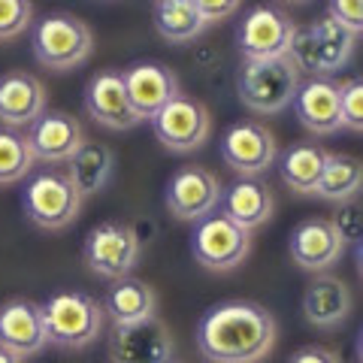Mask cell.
<instances>
[{
	"mask_svg": "<svg viewBox=\"0 0 363 363\" xmlns=\"http://www.w3.org/2000/svg\"><path fill=\"white\" fill-rule=\"evenodd\" d=\"M49 345L43 321V306L33 300H6L0 306V348L13 351L16 357H33Z\"/></svg>",
	"mask_w": 363,
	"mask_h": 363,
	"instance_id": "2e32d148",
	"label": "cell"
},
{
	"mask_svg": "<svg viewBox=\"0 0 363 363\" xmlns=\"http://www.w3.org/2000/svg\"><path fill=\"white\" fill-rule=\"evenodd\" d=\"M327 16L348 28L354 37L363 30V0H327Z\"/></svg>",
	"mask_w": 363,
	"mask_h": 363,
	"instance_id": "1f68e13d",
	"label": "cell"
},
{
	"mask_svg": "<svg viewBox=\"0 0 363 363\" xmlns=\"http://www.w3.org/2000/svg\"><path fill=\"white\" fill-rule=\"evenodd\" d=\"M291 257L306 272H327L345 255V242L330 218H306L291 230Z\"/></svg>",
	"mask_w": 363,
	"mask_h": 363,
	"instance_id": "ac0fdd59",
	"label": "cell"
},
{
	"mask_svg": "<svg viewBox=\"0 0 363 363\" xmlns=\"http://www.w3.org/2000/svg\"><path fill=\"white\" fill-rule=\"evenodd\" d=\"M288 363H342V357L324 345H306L300 351H294Z\"/></svg>",
	"mask_w": 363,
	"mask_h": 363,
	"instance_id": "836d02e7",
	"label": "cell"
},
{
	"mask_svg": "<svg viewBox=\"0 0 363 363\" xmlns=\"http://www.w3.org/2000/svg\"><path fill=\"white\" fill-rule=\"evenodd\" d=\"M357 37L348 28H342L330 16L315 18L312 25L297 28V37L291 43L288 58L297 64L300 76H333L351 61Z\"/></svg>",
	"mask_w": 363,
	"mask_h": 363,
	"instance_id": "277c9868",
	"label": "cell"
},
{
	"mask_svg": "<svg viewBox=\"0 0 363 363\" xmlns=\"http://www.w3.org/2000/svg\"><path fill=\"white\" fill-rule=\"evenodd\" d=\"M252 252V233L236 227L224 215H206L200 218L194 236H191V255L209 272H230L242 264Z\"/></svg>",
	"mask_w": 363,
	"mask_h": 363,
	"instance_id": "30bf717a",
	"label": "cell"
},
{
	"mask_svg": "<svg viewBox=\"0 0 363 363\" xmlns=\"http://www.w3.org/2000/svg\"><path fill=\"white\" fill-rule=\"evenodd\" d=\"M221 182L206 167H182L167 185V209L179 221H200L218 209Z\"/></svg>",
	"mask_w": 363,
	"mask_h": 363,
	"instance_id": "4fadbf2b",
	"label": "cell"
},
{
	"mask_svg": "<svg viewBox=\"0 0 363 363\" xmlns=\"http://www.w3.org/2000/svg\"><path fill=\"white\" fill-rule=\"evenodd\" d=\"M300 82L303 76L291 58L242 61L240 73H236L240 100L252 112H260V116H276V112L291 106Z\"/></svg>",
	"mask_w": 363,
	"mask_h": 363,
	"instance_id": "5b68a950",
	"label": "cell"
},
{
	"mask_svg": "<svg viewBox=\"0 0 363 363\" xmlns=\"http://www.w3.org/2000/svg\"><path fill=\"white\" fill-rule=\"evenodd\" d=\"M116 169V152L97 143H85L70 161H67V179L76 185L82 197L100 194Z\"/></svg>",
	"mask_w": 363,
	"mask_h": 363,
	"instance_id": "d4e9b609",
	"label": "cell"
},
{
	"mask_svg": "<svg viewBox=\"0 0 363 363\" xmlns=\"http://www.w3.org/2000/svg\"><path fill=\"white\" fill-rule=\"evenodd\" d=\"M221 215L230 218L236 227L242 230H257L272 218V209H276V200H272V188L264 179L257 176H242L236 179L233 185L221 188Z\"/></svg>",
	"mask_w": 363,
	"mask_h": 363,
	"instance_id": "ffe728a7",
	"label": "cell"
},
{
	"mask_svg": "<svg viewBox=\"0 0 363 363\" xmlns=\"http://www.w3.org/2000/svg\"><path fill=\"white\" fill-rule=\"evenodd\" d=\"M360 182H363L360 157H354V155H327V164H324V173L315 185V194L324 197V200L342 203V200L357 197Z\"/></svg>",
	"mask_w": 363,
	"mask_h": 363,
	"instance_id": "4316f807",
	"label": "cell"
},
{
	"mask_svg": "<svg viewBox=\"0 0 363 363\" xmlns=\"http://www.w3.org/2000/svg\"><path fill=\"white\" fill-rule=\"evenodd\" d=\"M85 112L91 121H97L100 128H109V130H128V128L140 124L118 70H104V73H94L88 79Z\"/></svg>",
	"mask_w": 363,
	"mask_h": 363,
	"instance_id": "e0dca14e",
	"label": "cell"
},
{
	"mask_svg": "<svg viewBox=\"0 0 363 363\" xmlns=\"http://www.w3.org/2000/svg\"><path fill=\"white\" fill-rule=\"evenodd\" d=\"M157 143L173 155L197 152L212 133V116L209 109L194 97H176L167 106H161L149 118Z\"/></svg>",
	"mask_w": 363,
	"mask_h": 363,
	"instance_id": "9c48e42d",
	"label": "cell"
},
{
	"mask_svg": "<svg viewBox=\"0 0 363 363\" xmlns=\"http://www.w3.org/2000/svg\"><path fill=\"white\" fill-rule=\"evenodd\" d=\"M33 25L30 0H0V43L21 37Z\"/></svg>",
	"mask_w": 363,
	"mask_h": 363,
	"instance_id": "f1b7e54d",
	"label": "cell"
},
{
	"mask_svg": "<svg viewBox=\"0 0 363 363\" xmlns=\"http://www.w3.org/2000/svg\"><path fill=\"white\" fill-rule=\"evenodd\" d=\"M82 257L94 276L109 279V281L124 279L140 264V236H136L130 224L104 221L88 230Z\"/></svg>",
	"mask_w": 363,
	"mask_h": 363,
	"instance_id": "52a82bcc",
	"label": "cell"
},
{
	"mask_svg": "<svg viewBox=\"0 0 363 363\" xmlns=\"http://www.w3.org/2000/svg\"><path fill=\"white\" fill-rule=\"evenodd\" d=\"M121 79H124L128 100L140 121H149L157 109L179 97V76L167 64H157V61L130 64L121 73Z\"/></svg>",
	"mask_w": 363,
	"mask_h": 363,
	"instance_id": "9a60e30c",
	"label": "cell"
},
{
	"mask_svg": "<svg viewBox=\"0 0 363 363\" xmlns=\"http://www.w3.org/2000/svg\"><path fill=\"white\" fill-rule=\"evenodd\" d=\"M272 345L276 318L252 300L218 303L197 324V348L209 363H260Z\"/></svg>",
	"mask_w": 363,
	"mask_h": 363,
	"instance_id": "6da1fadb",
	"label": "cell"
},
{
	"mask_svg": "<svg viewBox=\"0 0 363 363\" xmlns=\"http://www.w3.org/2000/svg\"><path fill=\"white\" fill-rule=\"evenodd\" d=\"M333 227L339 230V236H342V242L354 245L360 242V200L351 197V200H342L339 203V209L333 212Z\"/></svg>",
	"mask_w": 363,
	"mask_h": 363,
	"instance_id": "4dcf8cb0",
	"label": "cell"
},
{
	"mask_svg": "<svg viewBox=\"0 0 363 363\" xmlns=\"http://www.w3.org/2000/svg\"><path fill=\"white\" fill-rule=\"evenodd\" d=\"M21 209L28 221L43 230H64L82 212V194L67 179L64 169H40L21 191Z\"/></svg>",
	"mask_w": 363,
	"mask_h": 363,
	"instance_id": "8992f818",
	"label": "cell"
},
{
	"mask_svg": "<svg viewBox=\"0 0 363 363\" xmlns=\"http://www.w3.org/2000/svg\"><path fill=\"white\" fill-rule=\"evenodd\" d=\"M294 4H303V0H294Z\"/></svg>",
	"mask_w": 363,
	"mask_h": 363,
	"instance_id": "d590c367",
	"label": "cell"
},
{
	"mask_svg": "<svg viewBox=\"0 0 363 363\" xmlns=\"http://www.w3.org/2000/svg\"><path fill=\"white\" fill-rule=\"evenodd\" d=\"M45 112V85L30 73H4L0 76V124L4 128H28Z\"/></svg>",
	"mask_w": 363,
	"mask_h": 363,
	"instance_id": "7402d4cb",
	"label": "cell"
},
{
	"mask_svg": "<svg viewBox=\"0 0 363 363\" xmlns=\"http://www.w3.org/2000/svg\"><path fill=\"white\" fill-rule=\"evenodd\" d=\"M291 104L303 128L318 136H330L342 128V118H339V82L333 76L303 79Z\"/></svg>",
	"mask_w": 363,
	"mask_h": 363,
	"instance_id": "d6986e66",
	"label": "cell"
},
{
	"mask_svg": "<svg viewBox=\"0 0 363 363\" xmlns=\"http://www.w3.org/2000/svg\"><path fill=\"white\" fill-rule=\"evenodd\" d=\"M33 169V155L21 130L0 128V185H16Z\"/></svg>",
	"mask_w": 363,
	"mask_h": 363,
	"instance_id": "83f0119b",
	"label": "cell"
},
{
	"mask_svg": "<svg viewBox=\"0 0 363 363\" xmlns=\"http://www.w3.org/2000/svg\"><path fill=\"white\" fill-rule=\"evenodd\" d=\"M339 118H342V128L354 133L363 128V82L357 76L339 82Z\"/></svg>",
	"mask_w": 363,
	"mask_h": 363,
	"instance_id": "f546056e",
	"label": "cell"
},
{
	"mask_svg": "<svg viewBox=\"0 0 363 363\" xmlns=\"http://www.w3.org/2000/svg\"><path fill=\"white\" fill-rule=\"evenodd\" d=\"M0 363H25L21 357H16L13 351H6V348H0Z\"/></svg>",
	"mask_w": 363,
	"mask_h": 363,
	"instance_id": "e575fe53",
	"label": "cell"
},
{
	"mask_svg": "<svg viewBox=\"0 0 363 363\" xmlns=\"http://www.w3.org/2000/svg\"><path fill=\"white\" fill-rule=\"evenodd\" d=\"M279 145L260 121H233L221 136V161L236 176H260L276 164Z\"/></svg>",
	"mask_w": 363,
	"mask_h": 363,
	"instance_id": "7c38bea8",
	"label": "cell"
},
{
	"mask_svg": "<svg viewBox=\"0 0 363 363\" xmlns=\"http://www.w3.org/2000/svg\"><path fill=\"white\" fill-rule=\"evenodd\" d=\"M169 363H176V360H169Z\"/></svg>",
	"mask_w": 363,
	"mask_h": 363,
	"instance_id": "8d00e7d4",
	"label": "cell"
},
{
	"mask_svg": "<svg viewBox=\"0 0 363 363\" xmlns=\"http://www.w3.org/2000/svg\"><path fill=\"white\" fill-rule=\"evenodd\" d=\"M25 140H28L33 161L67 164L85 145V133H82V124H79L70 112L45 109L37 121L28 124Z\"/></svg>",
	"mask_w": 363,
	"mask_h": 363,
	"instance_id": "5bb4252c",
	"label": "cell"
},
{
	"mask_svg": "<svg viewBox=\"0 0 363 363\" xmlns=\"http://www.w3.org/2000/svg\"><path fill=\"white\" fill-rule=\"evenodd\" d=\"M100 306H104L112 327H124V324H136V321H145V318H155L157 294L149 281L124 276V279L112 281Z\"/></svg>",
	"mask_w": 363,
	"mask_h": 363,
	"instance_id": "603a6c76",
	"label": "cell"
},
{
	"mask_svg": "<svg viewBox=\"0 0 363 363\" xmlns=\"http://www.w3.org/2000/svg\"><path fill=\"white\" fill-rule=\"evenodd\" d=\"M112 363H169L176 354V342L161 318H145L136 324L112 327L106 339Z\"/></svg>",
	"mask_w": 363,
	"mask_h": 363,
	"instance_id": "8fae6325",
	"label": "cell"
},
{
	"mask_svg": "<svg viewBox=\"0 0 363 363\" xmlns=\"http://www.w3.org/2000/svg\"><path fill=\"white\" fill-rule=\"evenodd\" d=\"M351 288L339 276L318 272L303 291V318L318 330H333L342 327L351 315Z\"/></svg>",
	"mask_w": 363,
	"mask_h": 363,
	"instance_id": "44dd1931",
	"label": "cell"
},
{
	"mask_svg": "<svg viewBox=\"0 0 363 363\" xmlns=\"http://www.w3.org/2000/svg\"><path fill=\"white\" fill-rule=\"evenodd\" d=\"M294 37H297L294 18L285 13V9L269 6V4L248 9L240 30H236V43H240L242 61L288 58Z\"/></svg>",
	"mask_w": 363,
	"mask_h": 363,
	"instance_id": "ba28073f",
	"label": "cell"
},
{
	"mask_svg": "<svg viewBox=\"0 0 363 363\" xmlns=\"http://www.w3.org/2000/svg\"><path fill=\"white\" fill-rule=\"evenodd\" d=\"M43 321L49 342L58 348H88L106 330V312L100 300L85 291H58L43 303Z\"/></svg>",
	"mask_w": 363,
	"mask_h": 363,
	"instance_id": "7a4b0ae2",
	"label": "cell"
},
{
	"mask_svg": "<svg viewBox=\"0 0 363 363\" xmlns=\"http://www.w3.org/2000/svg\"><path fill=\"white\" fill-rule=\"evenodd\" d=\"M155 30L167 43H191L206 30V18L191 0H155Z\"/></svg>",
	"mask_w": 363,
	"mask_h": 363,
	"instance_id": "484cf974",
	"label": "cell"
},
{
	"mask_svg": "<svg viewBox=\"0 0 363 363\" xmlns=\"http://www.w3.org/2000/svg\"><path fill=\"white\" fill-rule=\"evenodd\" d=\"M30 49L45 70L67 73L88 61V55L94 52V33L70 13H49L30 25Z\"/></svg>",
	"mask_w": 363,
	"mask_h": 363,
	"instance_id": "3957f363",
	"label": "cell"
},
{
	"mask_svg": "<svg viewBox=\"0 0 363 363\" xmlns=\"http://www.w3.org/2000/svg\"><path fill=\"white\" fill-rule=\"evenodd\" d=\"M327 155L330 152H324L321 145H315V143L288 145L281 155H276L281 182H285L294 194H315V185L327 164Z\"/></svg>",
	"mask_w": 363,
	"mask_h": 363,
	"instance_id": "cb8c5ba5",
	"label": "cell"
},
{
	"mask_svg": "<svg viewBox=\"0 0 363 363\" xmlns=\"http://www.w3.org/2000/svg\"><path fill=\"white\" fill-rule=\"evenodd\" d=\"M191 4H194V6H197V13L206 18V25H212V21L230 18L236 9H240L242 0H191Z\"/></svg>",
	"mask_w": 363,
	"mask_h": 363,
	"instance_id": "d6a6232c",
	"label": "cell"
}]
</instances>
